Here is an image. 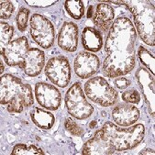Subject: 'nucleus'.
<instances>
[{
	"mask_svg": "<svg viewBox=\"0 0 155 155\" xmlns=\"http://www.w3.org/2000/svg\"><path fill=\"white\" fill-rule=\"evenodd\" d=\"M28 15H29V10L22 8L19 9L17 18H16V21H17V25H18V28L20 30V31H25L27 28V25H28Z\"/></svg>",
	"mask_w": 155,
	"mask_h": 155,
	"instance_id": "nucleus-24",
	"label": "nucleus"
},
{
	"mask_svg": "<svg viewBox=\"0 0 155 155\" xmlns=\"http://www.w3.org/2000/svg\"><path fill=\"white\" fill-rule=\"evenodd\" d=\"M136 28L127 17H119L111 25L106 40L107 56L102 71L108 78L130 74L136 64Z\"/></svg>",
	"mask_w": 155,
	"mask_h": 155,
	"instance_id": "nucleus-1",
	"label": "nucleus"
},
{
	"mask_svg": "<svg viewBox=\"0 0 155 155\" xmlns=\"http://www.w3.org/2000/svg\"><path fill=\"white\" fill-rule=\"evenodd\" d=\"M35 97L39 105L48 110L55 111L61 106V96L60 91L55 86L44 82L36 84Z\"/></svg>",
	"mask_w": 155,
	"mask_h": 155,
	"instance_id": "nucleus-9",
	"label": "nucleus"
},
{
	"mask_svg": "<svg viewBox=\"0 0 155 155\" xmlns=\"http://www.w3.org/2000/svg\"><path fill=\"white\" fill-rule=\"evenodd\" d=\"M79 29L75 23L66 21L61 28L57 42L59 47L68 52H74L78 46Z\"/></svg>",
	"mask_w": 155,
	"mask_h": 155,
	"instance_id": "nucleus-13",
	"label": "nucleus"
},
{
	"mask_svg": "<svg viewBox=\"0 0 155 155\" xmlns=\"http://www.w3.org/2000/svg\"><path fill=\"white\" fill-rule=\"evenodd\" d=\"M99 66L100 61L98 57L88 51L79 52L75 57L74 64L75 74L82 79L89 78L97 74Z\"/></svg>",
	"mask_w": 155,
	"mask_h": 155,
	"instance_id": "nucleus-11",
	"label": "nucleus"
},
{
	"mask_svg": "<svg viewBox=\"0 0 155 155\" xmlns=\"http://www.w3.org/2000/svg\"><path fill=\"white\" fill-rule=\"evenodd\" d=\"M96 125H97V121H92L91 124H90V128H91V129H92V128H95Z\"/></svg>",
	"mask_w": 155,
	"mask_h": 155,
	"instance_id": "nucleus-32",
	"label": "nucleus"
},
{
	"mask_svg": "<svg viewBox=\"0 0 155 155\" xmlns=\"http://www.w3.org/2000/svg\"><path fill=\"white\" fill-rule=\"evenodd\" d=\"M14 35V28L7 22L0 23V52L3 54L5 49L11 42Z\"/></svg>",
	"mask_w": 155,
	"mask_h": 155,
	"instance_id": "nucleus-20",
	"label": "nucleus"
},
{
	"mask_svg": "<svg viewBox=\"0 0 155 155\" xmlns=\"http://www.w3.org/2000/svg\"><path fill=\"white\" fill-rule=\"evenodd\" d=\"M136 79L142 92L144 100L149 107L150 112L154 117V100H155V84L154 77L146 69L140 68L136 73Z\"/></svg>",
	"mask_w": 155,
	"mask_h": 155,
	"instance_id": "nucleus-12",
	"label": "nucleus"
},
{
	"mask_svg": "<svg viewBox=\"0 0 155 155\" xmlns=\"http://www.w3.org/2000/svg\"><path fill=\"white\" fill-rule=\"evenodd\" d=\"M30 117L35 125L42 130H50L53 127L55 123L54 116L40 107H34L30 112Z\"/></svg>",
	"mask_w": 155,
	"mask_h": 155,
	"instance_id": "nucleus-19",
	"label": "nucleus"
},
{
	"mask_svg": "<svg viewBox=\"0 0 155 155\" xmlns=\"http://www.w3.org/2000/svg\"><path fill=\"white\" fill-rule=\"evenodd\" d=\"M107 141L117 151L128 150L138 146L145 135V128L142 124H137L128 129H121L114 123L107 121L96 134Z\"/></svg>",
	"mask_w": 155,
	"mask_h": 155,
	"instance_id": "nucleus-3",
	"label": "nucleus"
},
{
	"mask_svg": "<svg viewBox=\"0 0 155 155\" xmlns=\"http://www.w3.org/2000/svg\"><path fill=\"white\" fill-rule=\"evenodd\" d=\"M66 12L73 18L79 20L84 14V5L80 0H67L64 2Z\"/></svg>",
	"mask_w": 155,
	"mask_h": 155,
	"instance_id": "nucleus-21",
	"label": "nucleus"
},
{
	"mask_svg": "<svg viewBox=\"0 0 155 155\" xmlns=\"http://www.w3.org/2000/svg\"><path fill=\"white\" fill-rule=\"evenodd\" d=\"M122 100L130 104H139L140 101V96L135 89L127 90L122 94Z\"/></svg>",
	"mask_w": 155,
	"mask_h": 155,
	"instance_id": "nucleus-25",
	"label": "nucleus"
},
{
	"mask_svg": "<svg viewBox=\"0 0 155 155\" xmlns=\"http://www.w3.org/2000/svg\"><path fill=\"white\" fill-rule=\"evenodd\" d=\"M86 97L101 107L113 106L118 98L117 92L103 77L96 76L89 79L84 84Z\"/></svg>",
	"mask_w": 155,
	"mask_h": 155,
	"instance_id": "nucleus-5",
	"label": "nucleus"
},
{
	"mask_svg": "<svg viewBox=\"0 0 155 155\" xmlns=\"http://www.w3.org/2000/svg\"><path fill=\"white\" fill-rule=\"evenodd\" d=\"M93 11H94V8H93L92 6L89 7L88 8V12H87V18H93V16H94V13H93Z\"/></svg>",
	"mask_w": 155,
	"mask_h": 155,
	"instance_id": "nucleus-31",
	"label": "nucleus"
},
{
	"mask_svg": "<svg viewBox=\"0 0 155 155\" xmlns=\"http://www.w3.org/2000/svg\"><path fill=\"white\" fill-rule=\"evenodd\" d=\"M0 103L7 105L10 113H20L24 107H28L34 103L32 89L29 84L23 83L12 74L1 76L0 82Z\"/></svg>",
	"mask_w": 155,
	"mask_h": 155,
	"instance_id": "nucleus-2",
	"label": "nucleus"
},
{
	"mask_svg": "<svg viewBox=\"0 0 155 155\" xmlns=\"http://www.w3.org/2000/svg\"><path fill=\"white\" fill-rule=\"evenodd\" d=\"M64 126H65V129L71 134H73L74 136H81L84 132L83 129L80 126H78V124L75 121H74L71 118H66Z\"/></svg>",
	"mask_w": 155,
	"mask_h": 155,
	"instance_id": "nucleus-27",
	"label": "nucleus"
},
{
	"mask_svg": "<svg viewBox=\"0 0 155 155\" xmlns=\"http://www.w3.org/2000/svg\"><path fill=\"white\" fill-rule=\"evenodd\" d=\"M13 3L10 1H2L0 5V18L1 19H9L14 12Z\"/></svg>",
	"mask_w": 155,
	"mask_h": 155,
	"instance_id": "nucleus-26",
	"label": "nucleus"
},
{
	"mask_svg": "<svg viewBox=\"0 0 155 155\" xmlns=\"http://www.w3.org/2000/svg\"><path fill=\"white\" fill-rule=\"evenodd\" d=\"M138 57L140 59V61H141V64L146 66L149 71L151 72L152 75H154L155 73V58L153 56V54H151L147 49H145L143 46H140L139 50H138Z\"/></svg>",
	"mask_w": 155,
	"mask_h": 155,
	"instance_id": "nucleus-22",
	"label": "nucleus"
},
{
	"mask_svg": "<svg viewBox=\"0 0 155 155\" xmlns=\"http://www.w3.org/2000/svg\"><path fill=\"white\" fill-rule=\"evenodd\" d=\"M65 105L68 113L80 120L89 117L94 112V107L85 99L80 83H74L66 92Z\"/></svg>",
	"mask_w": 155,
	"mask_h": 155,
	"instance_id": "nucleus-6",
	"label": "nucleus"
},
{
	"mask_svg": "<svg viewBox=\"0 0 155 155\" xmlns=\"http://www.w3.org/2000/svg\"><path fill=\"white\" fill-rule=\"evenodd\" d=\"M44 64L45 55L41 50L37 48L28 49L25 57V74L30 77H35L39 75L43 69Z\"/></svg>",
	"mask_w": 155,
	"mask_h": 155,
	"instance_id": "nucleus-15",
	"label": "nucleus"
},
{
	"mask_svg": "<svg viewBox=\"0 0 155 155\" xmlns=\"http://www.w3.org/2000/svg\"><path fill=\"white\" fill-rule=\"evenodd\" d=\"M140 110L130 104H120L112 111V117L116 124L121 127H129L136 123L140 118Z\"/></svg>",
	"mask_w": 155,
	"mask_h": 155,
	"instance_id": "nucleus-14",
	"label": "nucleus"
},
{
	"mask_svg": "<svg viewBox=\"0 0 155 155\" xmlns=\"http://www.w3.org/2000/svg\"><path fill=\"white\" fill-rule=\"evenodd\" d=\"M0 64H1V71H0V73L3 74V72H4V64H3V61L2 60L0 61Z\"/></svg>",
	"mask_w": 155,
	"mask_h": 155,
	"instance_id": "nucleus-33",
	"label": "nucleus"
},
{
	"mask_svg": "<svg viewBox=\"0 0 155 155\" xmlns=\"http://www.w3.org/2000/svg\"><path fill=\"white\" fill-rule=\"evenodd\" d=\"M82 43L85 50L92 52H97L102 48L103 38L97 28L86 27L82 32Z\"/></svg>",
	"mask_w": 155,
	"mask_h": 155,
	"instance_id": "nucleus-18",
	"label": "nucleus"
},
{
	"mask_svg": "<svg viewBox=\"0 0 155 155\" xmlns=\"http://www.w3.org/2000/svg\"><path fill=\"white\" fill-rule=\"evenodd\" d=\"M26 3L29 6L31 7H37V8H46V7H50L51 6L52 4L56 3V1H48V0H46V1H43V0H40V1H37V0H34V1H29V0H28V1H26Z\"/></svg>",
	"mask_w": 155,
	"mask_h": 155,
	"instance_id": "nucleus-29",
	"label": "nucleus"
},
{
	"mask_svg": "<svg viewBox=\"0 0 155 155\" xmlns=\"http://www.w3.org/2000/svg\"><path fill=\"white\" fill-rule=\"evenodd\" d=\"M155 152H154V150H151V149H146V150H141L140 152V154H144V155H146V154H149V155H153Z\"/></svg>",
	"mask_w": 155,
	"mask_h": 155,
	"instance_id": "nucleus-30",
	"label": "nucleus"
},
{
	"mask_svg": "<svg viewBox=\"0 0 155 155\" xmlns=\"http://www.w3.org/2000/svg\"><path fill=\"white\" fill-rule=\"evenodd\" d=\"M29 30L32 40L43 49L51 48L54 43L55 30L52 23L46 17L34 14L29 19Z\"/></svg>",
	"mask_w": 155,
	"mask_h": 155,
	"instance_id": "nucleus-7",
	"label": "nucleus"
},
{
	"mask_svg": "<svg viewBox=\"0 0 155 155\" xmlns=\"http://www.w3.org/2000/svg\"><path fill=\"white\" fill-rule=\"evenodd\" d=\"M115 12L113 8L107 3H99L97 5L96 11L93 16V21L103 32H107L113 24Z\"/></svg>",
	"mask_w": 155,
	"mask_h": 155,
	"instance_id": "nucleus-16",
	"label": "nucleus"
},
{
	"mask_svg": "<svg viewBox=\"0 0 155 155\" xmlns=\"http://www.w3.org/2000/svg\"><path fill=\"white\" fill-rule=\"evenodd\" d=\"M28 51V41L27 37L23 36L12 41L5 49L1 55L5 63L9 66H18L24 69L25 57Z\"/></svg>",
	"mask_w": 155,
	"mask_h": 155,
	"instance_id": "nucleus-10",
	"label": "nucleus"
},
{
	"mask_svg": "<svg viewBox=\"0 0 155 155\" xmlns=\"http://www.w3.org/2000/svg\"><path fill=\"white\" fill-rule=\"evenodd\" d=\"M11 154L13 155H36V154H45L44 151L34 146V145H27V144H17L14 146Z\"/></svg>",
	"mask_w": 155,
	"mask_h": 155,
	"instance_id": "nucleus-23",
	"label": "nucleus"
},
{
	"mask_svg": "<svg viewBox=\"0 0 155 155\" xmlns=\"http://www.w3.org/2000/svg\"><path fill=\"white\" fill-rule=\"evenodd\" d=\"M115 151V149L107 141L95 135L84 143L82 153L84 155H109L114 154Z\"/></svg>",
	"mask_w": 155,
	"mask_h": 155,
	"instance_id": "nucleus-17",
	"label": "nucleus"
},
{
	"mask_svg": "<svg viewBox=\"0 0 155 155\" xmlns=\"http://www.w3.org/2000/svg\"><path fill=\"white\" fill-rule=\"evenodd\" d=\"M131 82L127 79V78H124V77H116V79L114 80V84L117 88L120 89V90H123V89H126L128 88L130 85Z\"/></svg>",
	"mask_w": 155,
	"mask_h": 155,
	"instance_id": "nucleus-28",
	"label": "nucleus"
},
{
	"mask_svg": "<svg viewBox=\"0 0 155 155\" xmlns=\"http://www.w3.org/2000/svg\"><path fill=\"white\" fill-rule=\"evenodd\" d=\"M131 11L137 31L142 41L149 46L155 44L154 6L146 1H122Z\"/></svg>",
	"mask_w": 155,
	"mask_h": 155,
	"instance_id": "nucleus-4",
	"label": "nucleus"
},
{
	"mask_svg": "<svg viewBox=\"0 0 155 155\" xmlns=\"http://www.w3.org/2000/svg\"><path fill=\"white\" fill-rule=\"evenodd\" d=\"M45 74L55 85L64 88L71 80V66L69 61L63 55L51 58L45 66Z\"/></svg>",
	"mask_w": 155,
	"mask_h": 155,
	"instance_id": "nucleus-8",
	"label": "nucleus"
}]
</instances>
